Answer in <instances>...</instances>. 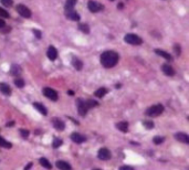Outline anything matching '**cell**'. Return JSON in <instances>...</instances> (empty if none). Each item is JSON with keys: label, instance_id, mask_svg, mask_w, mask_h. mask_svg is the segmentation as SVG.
Returning a JSON list of instances; mask_svg holds the SVG:
<instances>
[{"label": "cell", "instance_id": "cell-1", "mask_svg": "<svg viewBox=\"0 0 189 170\" xmlns=\"http://www.w3.org/2000/svg\"><path fill=\"white\" fill-rule=\"evenodd\" d=\"M118 60H120V55L115 51H105L102 53L100 57L101 64L106 69L114 68L117 64Z\"/></svg>", "mask_w": 189, "mask_h": 170}, {"label": "cell", "instance_id": "cell-2", "mask_svg": "<svg viewBox=\"0 0 189 170\" xmlns=\"http://www.w3.org/2000/svg\"><path fill=\"white\" fill-rule=\"evenodd\" d=\"M163 112H164V106L162 104H157V105H154V106L149 107L146 111V115L147 116H151V117H157Z\"/></svg>", "mask_w": 189, "mask_h": 170}, {"label": "cell", "instance_id": "cell-3", "mask_svg": "<svg viewBox=\"0 0 189 170\" xmlns=\"http://www.w3.org/2000/svg\"><path fill=\"white\" fill-rule=\"evenodd\" d=\"M124 41L126 43L132 44V45H140L143 43V40L142 38H139L138 36L134 34V33H127L125 37H124Z\"/></svg>", "mask_w": 189, "mask_h": 170}, {"label": "cell", "instance_id": "cell-4", "mask_svg": "<svg viewBox=\"0 0 189 170\" xmlns=\"http://www.w3.org/2000/svg\"><path fill=\"white\" fill-rule=\"evenodd\" d=\"M64 13H65V17L69 20H72V21H79L80 20V14L76 12L74 10V8L72 7H68L64 6Z\"/></svg>", "mask_w": 189, "mask_h": 170}, {"label": "cell", "instance_id": "cell-5", "mask_svg": "<svg viewBox=\"0 0 189 170\" xmlns=\"http://www.w3.org/2000/svg\"><path fill=\"white\" fill-rule=\"evenodd\" d=\"M88 8L91 12H99V11H102L104 9V6L100 3V2H96V1H93V0H90L88 2Z\"/></svg>", "mask_w": 189, "mask_h": 170}, {"label": "cell", "instance_id": "cell-6", "mask_svg": "<svg viewBox=\"0 0 189 170\" xmlns=\"http://www.w3.org/2000/svg\"><path fill=\"white\" fill-rule=\"evenodd\" d=\"M17 11L19 13L21 17H23V18H31L32 16V12L30 11V9L28 8V7H25V5H18L17 6Z\"/></svg>", "mask_w": 189, "mask_h": 170}, {"label": "cell", "instance_id": "cell-7", "mask_svg": "<svg viewBox=\"0 0 189 170\" xmlns=\"http://www.w3.org/2000/svg\"><path fill=\"white\" fill-rule=\"evenodd\" d=\"M42 92H43L44 96H45V97H48L49 100H51V101H53V102L58 101V93H57V91H54L53 88L44 87Z\"/></svg>", "mask_w": 189, "mask_h": 170}, {"label": "cell", "instance_id": "cell-8", "mask_svg": "<svg viewBox=\"0 0 189 170\" xmlns=\"http://www.w3.org/2000/svg\"><path fill=\"white\" fill-rule=\"evenodd\" d=\"M77 109H79V114L81 116H85L86 113H88V108L85 104V101H82V100H77Z\"/></svg>", "mask_w": 189, "mask_h": 170}, {"label": "cell", "instance_id": "cell-9", "mask_svg": "<svg viewBox=\"0 0 189 170\" xmlns=\"http://www.w3.org/2000/svg\"><path fill=\"white\" fill-rule=\"evenodd\" d=\"M97 157L101 160H108L111 158V151L107 148H101L97 152Z\"/></svg>", "mask_w": 189, "mask_h": 170}, {"label": "cell", "instance_id": "cell-10", "mask_svg": "<svg viewBox=\"0 0 189 170\" xmlns=\"http://www.w3.org/2000/svg\"><path fill=\"white\" fill-rule=\"evenodd\" d=\"M52 124H53L54 128H55L57 130H59V132H62L63 129H64V127H65L64 122L61 120L60 118H53V119H52Z\"/></svg>", "mask_w": 189, "mask_h": 170}, {"label": "cell", "instance_id": "cell-11", "mask_svg": "<svg viewBox=\"0 0 189 170\" xmlns=\"http://www.w3.org/2000/svg\"><path fill=\"white\" fill-rule=\"evenodd\" d=\"M47 55H48V57L50 59L51 61H54L55 59L58 57V51L57 49L54 48V46H49L48 48V51H47Z\"/></svg>", "mask_w": 189, "mask_h": 170}, {"label": "cell", "instance_id": "cell-12", "mask_svg": "<svg viewBox=\"0 0 189 170\" xmlns=\"http://www.w3.org/2000/svg\"><path fill=\"white\" fill-rule=\"evenodd\" d=\"M162 71L164 72L167 76H174L175 75V70L169 64H163L162 65Z\"/></svg>", "mask_w": 189, "mask_h": 170}, {"label": "cell", "instance_id": "cell-13", "mask_svg": "<svg viewBox=\"0 0 189 170\" xmlns=\"http://www.w3.org/2000/svg\"><path fill=\"white\" fill-rule=\"evenodd\" d=\"M175 138L180 141V143H184V144H189V136L185 132H177L175 135Z\"/></svg>", "mask_w": 189, "mask_h": 170}, {"label": "cell", "instance_id": "cell-14", "mask_svg": "<svg viewBox=\"0 0 189 170\" xmlns=\"http://www.w3.org/2000/svg\"><path fill=\"white\" fill-rule=\"evenodd\" d=\"M71 139H72L74 143H76V144H82L83 141L86 140V138H85L83 135L79 134V132H73V134L71 135Z\"/></svg>", "mask_w": 189, "mask_h": 170}, {"label": "cell", "instance_id": "cell-15", "mask_svg": "<svg viewBox=\"0 0 189 170\" xmlns=\"http://www.w3.org/2000/svg\"><path fill=\"white\" fill-rule=\"evenodd\" d=\"M155 53H156L157 55H159V57L166 59L167 61H171V60H173L171 55H170L169 53H167L166 51H163V50H160V49H156V50H155Z\"/></svg>", "mask_w": 189, "mask_h": 170}, {"label": "cell", "instance_id": "cell-16", "mask_svg": "<svg viewBox=\"0 0 189 170\" xmlns=\"http://www.w3.org/2000/svg\"><path fill=\"white\" fill-rule=\"evenodd\" d=\"M0 92L3 93L5 95L11 94V88L7 83H0Z\"/></svg>", "mask_w": 189, "mask_h": 170}, {"label": "cell", "instance_id": "cell-17", "mask_svg": "<svg viewBox=\"0 0 189 170\" xmlns=\"http://www.w3.org/2000/svg\"><path fill=\"white\" fill-rule=\"evenodd\" d=\"M57 167L59 168L60 170H71V166L70 164H68L66 161H63V160H59L57 161Z\"/></svg>", "mask_w": 189, "mask_h": 170}, {"label": "cell", "instance_id": "cell-18", "mask_svg": "<svg viewBox=\"0 0 189 170\" xmlns=\"http://www.w3.org/2000/svg\"><path fill=\"white\" fill-rule=\"evenodd\" d=\"M116 127H117V129L121 130V132H128V123L127 122H120V123L116 124Z\"/></svg>", "mask_w": 189, "mask_h": 170}, {"label": "cell", "instance_id": "cell-19", "mask_svg": "<svg viewBox=\"0 0 189 170\" xmlns=\"http://www.w3.org/2000/svg\"><path fill=\"white\" fill-rule=\"evenodd\" d=\"M72 65L75 68L77 71H81L82 70V68H83V63H82V61L80 60V59H77V57H73L72 59Z\"/></svg>", "mask_w": 189, "mask_h": 170}, {"label": "cell", "instance_id": "cell-20", "mask_svg": "<svg viewBox=\"0 0 189 170\" xmlns=\"http://www.w3.org/2000/svg\"><path fill=\"white\" fill-rule=\"evenodd\" d=\"M21 72H22V70L20 68L19 65H17V64H13L11 65V69H10V73L14 76H18L21 74Z\"/></svg>", "mask_w": 189, "mask_h": 170}, {"label": "cell", "instance_id": "cell-21", "mask_svg": "<svg viewBox=\"0 0 189 170\" xmlns=\"http://www.w3.org/2000/svg\"><path fill=\"white\" fill-rule=\"evenodd\" d=\"M33 106L36 107V109H38L39 112L42 114V115H47V114H48L47 108H45L42 104H40V103H34V104H33Z\"/></svg>", "mask_w": 189, "mask_h": 170}, {"label": "cell", "instance_id": "cell-22", "mask_svg": "<svg viewBox=\"0 0 189 170\" xmlns=\"http://www.w3.org/2000/svg\"><path fill=\"white\" fill-rule=\"evenodd\" d=\"M39 162L41 164V166H42V167L47 168V169H51V168H52V165L50 164V161H49L47 158H40Z\"/></svg>", "mask_w": 189, "mask_h": 170}, {"label": "cell", "instance_id": "cell-23", "mask_svg": "<svg viewBox=\"0 0 189 170\" xmlns=\"http://www.w3.org/2000/svg\"><path fill=\"white\" fill-rule=\"evenodd\" d=\"M107 93V89L105 87H101L99 88L97 91H95L94 95L96 97H103V96H105V94Z\"/></svg>", "mask_w": 189, "mask_h": 170}, {"label": "cell", "instance_id": "cell-24", "mask_svg": "<svg viewBox=\"0 0 189 170\" xmlns=\"http://www.w3.org/2000/svg\"><path fill=\"white\" fill-rule=\"evenodd\" d=\"M79 30L85 34H88L90 33V27L86 23H81V25H79Z\"/></svg>", "mask_w": 189, "mask_h": 170}, {"label": "cell", "instance_id": "cell-25", "mask_svg": "<svg viewBox=\"0 0 189 170\" xmlns=\"http://www.w3.org/2000/svg\"><path fill=\"white\" fill-rule=\"evenodd\" d=\"M0 147H3V148H11L12 147V145L9 143V141H7L6 139H3L1 136H0Z\"/></svg>", "mask_w": 189, "mask_h": 170}, {"label": "cell", "instance_id": "cell-26", "mask_svg": "<svg viewBox=\"0 0 189 170\" xmlns=\"http://www.w3.org/2000/svg\"><path fill=\"white\" fill-rule=\"evenodd\" d=\"M14 84H16V86H17V87L21 88V87H23V86H25V81H23L22 79L18 77V79H16V80H14Z\"/></svg>", "mask_w": 189, "mask_h": 170}, {"label": "cell", "instance_id": "cell-27", "mask_svg": "<svg viewBox=\"0 0 189 170\" xmlns=\"http://www.w3.org/2000/svg\"><path fill=\"white\" fill-rule=\"evenodd\" d=\"M62 139L60 138H54L53 139V143H52V146H53V148H59L60 146L62 145Z\"/></svg>", "mask_w": 189, "mask_h": 170}, {"label": "cell", "instance_id": "cell-28", "mask_svg": "<svg viewBox=\"0 0 189 170\" xmlns=\"http://www.w3.org/2000/svg\"><path fill=\"white\" fill-rule=\"evenodd\" d=\"M85 104H86V106H88V109L92 108V107L97 106V102L93 101V100H88V101H85Z\"/></svg>", "mask_w": 189, "mask_h": 170}, {"label": "cell", "instance_id": "cell-29", "mask_svg": "<svg viewBox=\"0 0 189 170\" xmlns=\"http://www.w3.org/2000/svg\"><path fill=\"white\" fill-rule=\"evenodd\" d=\"M0 17H2V18H5V19H8V18H10V14L9 12L5 10L3 8H0Z\"/></svg>", "mask_w": 189, "mask_h": 170}, {"label": "cell", "instance_id": "cell-30", "mask_svg": "<svg viewBox=\"0 0 189 170\" xmlns=\"http://www.w3.org/2000/svg\"><path fill=\"white\" fill-rule=\"evenodd\" d=\"M143 125H144L145 128H147V129L154 128V123H153L151 120H144V122H143Z\"/></svg>", "mask_w": 189, "mask_h": 170}, {"label": "cell", "instance_id": "cell-31", "mask_svg": "<svg viewBox=\"0 0 189 170\" xmlns=\"http://www.w3.org/2000/svg\"><path fill=\"white\" fill-rule=\"evenodd\" d=\"M164 140H165V137H162V136H156V137H154V139H153L154 144H156V145L162 144Z\"/></svg>", "mask_w": 189, "mask_h": 170}, {"label": "cell", "instance_id": "cell-32", "mask_svg": "<svg viewBox=\"0 0 189 170\" xmlns=\"http://www.w3.org/2000/svg\"><path fill=\"white\" fill-rule=\"evenodd\" d=\"M0 2H1L5 7H7V8L12 7V5H13V0H0Z\"/></svg>", "mask_w": 189, "mask_h": 170}, {"label": "cell", "instance_id": "cell-33", "mask_svg": "<svg viewBox=\"0 0 189 170\" xmlns=\"http://www.w3.org/2000/svg\"><path fill=\"white\" fill-rule=\"evenodd\" d=\"M76 2H77V0H66V3H65V6L74 8V6L76 5Z\"/></svg>", "mask_w": 189, "mask_h": 170}, {"label": "cell", "instance_id": "cell-34", "mask_svg": "<svg viewBox=\"0 0 189 170\" xmlns=\"http://www.w3.org/2000/svg\"><path fill=\"white\" fill-rule=\"evenodd\" d=\"M174 50H175V52H176L177 55H180V53H181V48H180V45H179V44H175Z\"/></svg>", "mask_w": 189, "mask_h": 170}, {"label": "cell", "instance_id": "cell-35", "mask_svg": "<svg viewBox=\"0 0 189 170\" xmlns=\"http://www.w3.org/2000/svg\"><path fill=\"white\" fill-rule=\"evenodd\" d=\"M20 134L22 135L23 138H28V136H29V132L25 129H20Z\"/></svg>", "mask_w": 189, "mask_h": 170}, {"label": "cell", "instance_id": "cell-36", "mask_svg": "<svg viewBox=\"0 0 189 170\" xmlns=\"http://www.w3.org/2000/svg\"><path fill=\"white\" fill-rule=\"evenodd\" d=\"M33 33H34V36L37 37L38 39H41V31H39V30H37V29H33Z\"/></svg>", "mask_w": 189, "mask_h": 170}, {"label": "cell", "instance_id": "cell-37", "mask_svg": "<svg viewBox=\"0 0 189 170\" xmlns=\"http://www.w3.org/2000/svg\"><path fill=\"white\" fill-rule=\"evenodd\" d=\"M120 170H134V168L131 167V166H122Z\"/></svg>", "mask_w": 189, "mask_h": 170}, {"label": "cell", "instance_id": "cell-38", "mask_svg": "<svg viewBox=\"0 0 189 170\" xmlns=\"http://www.w3.org/2000/svg\"><path fill=\"white\" fill-rule=\"evenodd\" d=\"M5 27H6V22H5V20L0 19V30H1V29H3Z\"/></svg>", "mask_w": 189, "mask_h": 170}, {"label": "cell", "instance_id": "cell-39", "mask_svg": "<svg viewBox=\"0 0 189 170\" xmlns=\"http://www.w3.org/2000/svg\"><path fill=\"white\" fill-rule=\"evenodd\" d=\"M31 167H32V162H29V164L27 165V167L25 168V170H29L30 168H31Z\"/></svg>", "mask_w": 189, "mask_h": 170}, {"label": "cell", "instance_id": "cell-40", "mask_svg": "<svg viewBox=\"0 0 189 170\" xmlns=\"http://www.w3.org/2000/svg\"><path fill=\"white\" fill-rule=\"evenodd\" d=\"M117 8L122 9V8H123V3H118V5H117Z\"/></svg>", "mask_w": 189, "mask_h": 170}, {"label": "cell", "instance_id": "cell-41", "mask_svg": "<svg viewBox=\"0 0 189 170\" xmlns=\"http://www.w3.org/2000/svg\"><path fill=\"white\" fill-rule=\"evenodd\" d=\"M12 125H14V123H13V122H11V123H8V126H12Z\"/></svg>", "mask_w": 189, "mask_h": 170}, {"label": "cell", "instance_id": "cell-42", "mask_svg": "<svg viewBox=\"0 0 189 170\" xmlns=\"http://www.w3.org/2000/svg\"><path fill=\"white\" fill-rule=\"evenodd\" d=\"M69 94H70V95H74V93H73L72 91H69Z\"/></svg>", "mask_w": 189, "mask_h": 170}, {"label": "cell", "instance_id": "cell-43", "mask_svg": "<svg viewBox=\"0 0 189 170\" xmlns=\"http://www.w3.org/2000/svg\"><path fill=\"white\" fill-rule=\"evenodd\" d=\"M94 170H101V169H94Z\"/></svg>", "mask_w": 189, "mask_h": 170}, {"label": "cell", "instance_id": "cell-44", "mask_svg": "<svg viewBox=\"0 0 189 170\" xmlns=\"http://www.w3.org/2000/svg\"><path fill=\"white\" fill-rule=\"evenodd\" d=\"M111 1H114V0H111Z\"/></svg>", "mask_w": 189, "mask_h": 170}]
</instances>
